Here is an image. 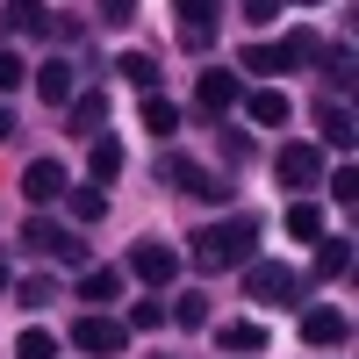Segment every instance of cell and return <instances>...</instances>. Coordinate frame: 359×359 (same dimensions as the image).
<instances>
[{"label":"cell","mask_w":359,"mask_h":359,"mask_svg":"<svg viewBox=\"0 0 359 359\" xmlns=\"http://www.w3.org/2000/svg\"><path fill=\"white\" fill-rule=\"evenodd\" d=\"M187 259L201 266V273H223V266H245L252 245H259V216H223V223H208L201 237H187Z\"/></svg>","instance_id":"1"},{"label":"cell","mask_w":359,"mask_h":359,"mask_svg":"<svg viewBox=\"0 0 359 359\" xmlns=\"http://www.w3.org/2000/svg\"><path fill=\"white\" fill-rule=\"evenodd\" d=\"M316 50H323L316 36H287V43H252V50H245V72H266V79H273V72H287V65H309Z\"/></svg>","instance_id":"2"},{"label":"cell","mask_w":359,"mask_h":359,"mask_svg":"<svg viewBox=\"0 0 359 359\" xmlns=\"http://www.w3.org/2000/svg\"><path fill=\"white\" fill-rule=\"evenodd\" d=\"M245 294H252V302H294V294H302V280H294V266H245Z\"/></svg>","instance_id":"3"},{"label":"cell","mask_w":359,"mask_h":359,"mask_svg":"<svg viewBox=\"0 0 359 359\" xmlns=\"http://www.w3.org/2000/svg\"><path fill=\"white\" fill-rule=\"evenodd\" d=\"M72 345H79V352H94V359H115V352L130 345V331H123L115 316L94 309V316H79V323H72Z\"/></svg>","instance_id":"4"},{"label":"cell","mask_w":359,"mask_h":359,"mask_svg":"<svg viewBox=\"0 0 359 359\" xmlns=\"http://www.w3.org/2000/svg\"><path fill=\"white\" fill-rule=\"evenodd\" d=\"M130 273L151 280V287H165V280H180V252L158 245V237H144V245H130Z\"/></svg>","instance_id":"5"},{"label":"cell","mask_w":359,"mask_h":359,"mask_svg":"<svg viewBox=\"0 0 359 359\" xmlns=\"http://www.w3.org/2000/svg\"><path fill=\"white\" fill-rule=\"evenodd\" d=\"M273 172H280V187H316V180H323V151H316V144H280Z\"/></svg>","instance_id":"6"},{"label":"cell","mask_w":359,"mask_h":359,"mask_svg":"<svg viewBox=\"0 0 359 359\" xmlns=\"http://www.w3.org/2000/svg\"><path fill=\"white\" fill-rule=\"evenodd\" d=\"M22 245H29V252H50V259H65V266H79V259H86V245H79V237H72V230H57V223H43V216L22 230Z\"/></svg>","instance_id":"7"},{"label":"cell","mask_w":359,"mask_h":359,"mask_svg":"<svg viewBox=\"0 0 359 359\" xmlns=\"http://www.w3.org/2000/svg\"><path fill=\"white\" fill-rule=\"evenodd\" d=\"M172 8H180V43L208 50V36H216V0H172Z\"/></svg>","instance_id":"8"},{"label":"cell","mask_w":359,"mask_h":359,"mask_svg":"<svg viewBox=\"0 0 359 359\" xmlns=\"http://www.w3.org/2000/svg\"><path fill=\"white\" fill-rule=\"evenodd\" d=\"M22 194L29 201H57V194H65V165H57V158H29V172H22Z\"/></svg>","instance_id":"9"},{"label":"cell","mask_w":359,"mask_h":359,"mask_svg":"<svg viewBox=\"0 0 359 359\" xmlns=\"http://www.w3.org/2000/svg\"><path fill=\"white\" fill-rule=\"evenodd\" d=\"M237 101H245V79H237V72H201V108L208 115H223Z\"/></svg>","instance_id":"10"},{"label":"cell","mask_w":359,"mask_h":359,"mask_svg":"<svg viewBox=\"0 0 359 359\" xmlns=\"http://www.w3.org/2000/svg\"><path fill=\"white\" fill-rule=\"evenodd\" d=\"M245 115H252L259 130H280L294 108H287V94H280V86H259V94H245Z\"/></svg>","instance_id":"11"},{"label":"cell","mask_w":359,"mask_h":359,"mask_svg":"<svg viewBox=\"0 0 359 359\" xmlns=\"http://www.w3.org/2000/svg\"><path fill=\"white\" fill-rule=\"evenodd\" d=\"M36 94H43L50 108L79 94V86H72V65H65V57H43V65H36Z\"/></svg>","instance_id":"12"},{"label":"cell","mask_w":359,"mask_h":359,"mask_svg":"<svg viewBox=\"0 0 359 359\" xmlns=\"http://www.w3.org/2000/svg\"><path fill=\"white\" fill-rule=\"evenodd\" d=\"M115 294H123V273H115V266H86V273H79V302H115Z\"/></svg>","instance_id":"13"},{"label":"cell","mask_w":359,"mask_h":359,"mask_svg":"<svg viewBox=\"0 0 359 359\" xmlns=\"http://www.w3.org/2000/svg\"><path fill=\"white\" fill-rule=\"evenodd\" d=\"M345 331H352V323H345L338 309H309V316H302V338H309V345H345Z\"/></svg>","instance_id":"14"},{"label":"cell","mask_w":359,"mask_h":359,"mask_svg":"<svg viewBox=\"0 0 359 359\" xmlns=\"http://www.w3.org/2000/svg\"><path fill=\"white\" fill-rule=\"evenodd\" d=\"M216 345L223 352H266L273 338H266V323H216Z\"/></svg>","instance_id":"15"},{"label":"cell","mask_w":359,"mask_h":359,"mask_svg":"<svg viewBox=\"0 0 359 359\" xmlns=\"http://www.w3.org/2000/svg\"><path fill=\"white\" fill-rule=\"evenodd\" d=\"M65 108H72V130H79V137H101V123H108V94H72Z\"/></svg>","instance_id":"16"},{"label":"cell","mask_w":359,"mask_h":359,"mask_svg":"<svg viewBox=\"0 0 359 359\" xmlns=\"http://www.w3.org/2000/svg\"><path fill=\"white\" fill-rule=\"evenodd\" d=\"M172 180H180V187H187V194H201V201H223V187H216V172H201L194 158H172Z\"/></svg>","instance_id":"17"},{"label":"cell","mask_w":359,"mask_h":359,"mask_svg":"<svg viewBox=\"0 0 359 359\" xmlns=\"http://www.w3.org/2000/svg\"><path fill=\"white\" fill-rule=\"evenodd\" d=\"M287 237H302V245H323V208H316V201H294V208H287Z\"/></svg>","instance_id":"18"},{"label":"cell","mask_w":359,"mask_h":359,"mask_svg":"<svg viewBox=\"0 0 359 359\" xmlns=\"http://www.w3.org/2000/svg\"><path fill=\"white\" fill-rule=\"evenodd\" d=\"M115 72H123L130 86H144V94H158V57H151V50H130V57H123Z\"/></svg>","instance_id":"19"},{"label":"cell","mask_w":359,"mask_h":359,"mask_svg":"<svg viewBox=\"0 0 359 359\" xmlns=\"http://www.w3.org/2000/svg\"><path fill=\"white\" fill-rule=\"evenodd\" d=\"M165 316L180 323V331H201V323H208V294H194V287H187V294H172V309H165Z\"/></svg>","instance_id":"20"},{"label":"cell","mask_w":359,"mask_h":359,"mask_svg":"<svg viewBox=\"0 0 359 359\" xmlns=\"http://www.w3.org/2000/svg\"><path fill=\"white\" fill-rule=\"evenodd\" d=\"M144 130H151V137H172V130H180V108H172L165 94H144Z\"/></svg>","instance_id":"21"},{"label":"cell","mask_w":359,"mask_h":359,"mask_svg":"<svg viewBox=\"0 0 359 359\" xmlns=\"http://www.w3.org/2000/svg\"><path fill=\"white\" fill-rule=\"evenodd\" d=\"M115 172H123V144H115V137H94V187H108Z\"/></svg>","instance_id":"22"},{"label":"cell","mask_w":359,"mask_h":359,"mask_svg":"<svg viewBox=\"0 0 359 359\" xmlns=\"http://www.w3.org/2000/svg\"><path fill=\"white\" fill-rule=\"evenodd\" d=\"M8 29L15 36H36L43 29V0H8Z\"/></svg>","instance_id":"23"},{"label":"cell","mask_w":359,"mask_h":359,"mask_svg":"<svg viewBox=\"0 0 359 359\" xmlns=\"http://www.w3.org/2000/svg\"><path fill=\"white\" fill-rule=\"evenodd\" d=\"M316 273H323V280H338V273H352V245H345V237H331V245L316 252Z\"/></svg>","instance_id":"24"},{"label":"cell","mask_w":359,"mask_h":359,"mask_svg":"<svg viewBox=\"0 0 359 359\" xmlns=\"http://www.w3.org/2000/svg\"><path fill=\"white\" fill-rule=\"evenodd\" d=\"M72 216H79V223H101V216H108V187H79V194H72Z\"/></svg>","instance_id":"25"},{"label":"cell","mask_w":359,"mask_h":359,"mask_svg":"<svg viewBox=\"0 0 359 359\" xmlns=\"http://www.w3.org/2000/svg\"><path fill=\"white\" fill-rule=\"evenodd\" d=\"M15 359H57V338L50 331H22L15 338Z\"/></svg>","instance_id":"26"},{"label":"cell","mask_w":359,"mask_h":359,"mask_svg":"<svg viewBox=\"0 0 359 359\" xmlns=\"http://www.w3.org/2000/svg\"><path fill=\"white\" fill-rule=\"evenodd\" d=\"M158 323H165V302L151 294V302H130V323H123V331H158Z\"/></svg>","instance_id":"27"},{"label":"cell","mask_w":359,"mask_h":359,"mask_svg":"<svg viewBox=\"0 0 359 359\" xmlns=\"http://www.w3.org/2000/svg\"><path fill=\"white\" fill-rule=\"evenodd\" d=\"M29 79V65H22V57L8 50V43H0V94H15V86Z\"/></svg>","instance_id":"28"},{"label":"cell","mask_w":359,"mask_h":359,"mask_svg":"<svg viewBox=\"0 0 359 359\" xmlns=\"http://www.w3.org/2000/svg\"><path fill=\"white\" fill-rule=\"evenodd\" d=\"M323 130H331V144L345 151V144H352V108H323Z\"/></svg>","instance_id":"29"},{"label":"cell","mask_w":359,"mask_h":359,"mask_svg":"<svg viewBox=\"0 0 359 359\" xmlns=\"http://www.w3.org/2000/svg\"><path fill=\"white\" fill-rule=\"evenodd\" d=\"M15 294H22V309H43V302H50V294H57V287H50V273H36V280H22Z\"/></svg>","instance_id":"30"},{"label":"cell","mask_w":359,"mask_h":359,"mask_svg":"<svg viewBox=\"0 0 359 359\" xmlns=\"http://www.w3.org/2000/svg\"><path fill=\"white\" fill-rule=\"evenodd\" d=\"M101 22H108V29H123V22H137V0H101Z\"/></svg>","instance_id":"31"},{"label":"cell","mask_w":359,"mask_h":359,"mask_svg":"<svg viewBox=\"0 0 359 359\" xmlns=\"http://www.w3.org/2000/svg\"><path fill=\"white\" fill-rule=\"evenodd\" d=\"M331 194H338V201H359V172H352V165H345V172L331 180Z\"/></svg>","instance_id":"32"},{"label":"cell","mask_w":359,"mask_h":359,"mask_svg":"<svg viewBox=\"0 0 359 359\" xmlns=\"http://www.w3.org/2000/svg\"><path fill=\"white\" fill-rule=\"evenodd\" d=\"M280 15V0H245V22H273Z\"/></svg>","instance_id":"33"},{"label":"cell","mask_w":359,"mask_h":359,"mask_svg":"<svg viewBox=\"0 0 359 359\" xmlns=\"http://www.w3.org/2000/svg\"><path fill=\"white\" fill-rule=\"evenodd\" d=\"M15 137V115H8V101H0V144H8Z\"/></svg>","instance_id":"34"},{"label":"cell","mask_w":359,"mask_h":359,"mask_svg":"<svg viewBox=\"0 0 359 359\" xmlns=\"http://www.w3.org/2000/svg\"><path fill=\"white\" fill-rule=\"evenodd\" d=\"M0 287H8V259H0Z\"/></svg>","instance_id":"35"},{"label":"cell","mask_w":359,"mask_h":359,"mask_svg":"<svg viewBox=\"0 0 359 359\" xmlns=\"http://www.w3.org/2000/svg\"><path fill=\"white\" fill-rule=\"evenodd\" d=\"M309 8H316V0H309Z\"/></svg>","instance_id":"36"}]
</instances>
